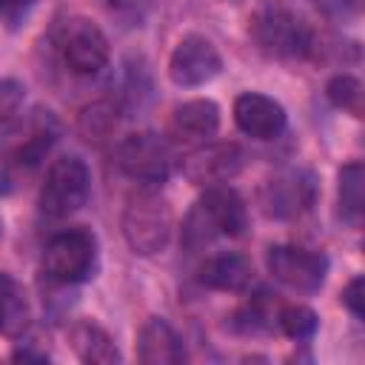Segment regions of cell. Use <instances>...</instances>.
I'll return each mask as SVG.
<instances>
[{"mask_svg": "<svg viewBox=\"0 0 365 365\" xmlns=\"http://www.w3.org/2000/svg\"><path fill=\"white\" fill-rule=\"evenodd\" d=\"M248 34L271 60H302L317 48L308 23L282 0H262L248 20Z\"/></svg>", "mask_w": 365, "mask_h": 365, "instance_id": "6da1fadb", "label": "cell"}, {"mask_svg": "<svg viewBox=\"0 0 365 365\" xmlns=\"http://www.w3.org/2000/svg\"><path fill=\"white\" fill-rule=\"evenodd\" d=\"M123 237L137 257H154L165 251L174 231L171 202L157 191H137L123 208Z\"/></svg>", "mask_w": 365, "mask_h": 365, "instance_id": "7a4b0ae2", "label": "cell"}, {"mask_svg": "<svg viewBox=\"0 0 365 365\" xmlns=\"http://www.w3.org/2000/svg\"><path fill=\"white\" fill-rule=\"evenodd\" d=\"M114 160H117V168L125 177H131L137 182H145V185L165 182L171 177L174 165H177V157H174L171 143L163 134H154V131L125 134L117 143Z\"/></svg>", "mask_w": 365, "mask_h": 365, "instance_id": "3957f363", "label": "cell"}, {"mask_svg": "<svg viewBox=\"0 0 365 365\" xmlns=\"http://www.w3.org/2000/svg\"><path fill=\"white\" fill-rule=\"evenodd\" d=\"M88 191H91V171L86 160L77 154H63L48 165L46 180L40 185V211L57 220L71 217L86 205Z\"/></svg>", "mask_w": 365, "mask_h": 365, "instance_id": "277c9868", "label": "cell"}, {"mask_svg": "<svg viewBox=\"0 0 365 365\" xmlns=\"http://www.w3.org/2000/svg\"><path fill=\"white\" fill-rule=\"evenodd\" d=\"M97 265V240L86 228H66L43 248V274L60 285L86 282Z\"/></svg>", "mask_w": 365, "mask_h": 365, "instance_id": "5b68a950", "label": "cell"}, {"mask_svg": "<svg viewBox=\"0 0 365 365\" xmlns=\"http://www.w3.org/2000/svg\"><path fill=\"white\" fill-rule=\"evenodd\" d=\"M268 274L297 294H317L328 277V257L299 245H271L265 251Z\"/></svg>", "mask_w": 365, "mask_h": 365, "instance_id": "8992f818", "label": "cell"}, {"mask_svg": "<svg viewBox=\"0 0 365 365\" xmlns=\"http://www.w3.org/2000/svg\"><path fill=\"white\" fill-rule=\"evenodd\" d=\"M57 46H60V57H63L66 68L74 74L86 77V74H97L108 66V54H111L108 37L88 17H68L60 29Z\"/></svg>", "mask_w": 365, "mask_h": 365, "instance_id": "52a82bcc", "label": "cell"}, {"mask_svg": "<svg viewBox=\"0 0 365 365\" xmlns=\"http://www.w3.org/2000/svg\"><path fill=\"white\" fill-rule=\"evenodd\" d=\"M317 200V180L305 168H285L262 182L259 205L271 220L302 217Z\"/></svg>", "mask_w": 365, "mask_h": 365, "instance_id": "ba28073f", "label": "cell"}, {"mask_svg": "<svg viewBox=\"0 0 365 365\" xmlns=\"http://www.w3.org/2000/svg\"><path fill=\"white\" fill-rule=\"evenodd\" d=\"M242 165H245V151L237 143H202L182 157L180 171L191 185L211 188L231 182L242 171Z\"/></svg>", "mask_w": 365, "mask_h": 365, "instance_id": "9c48e42d", "label": "cell"}, {"mask_svg": "<svg viewBox=\"0 0 365 365\" xmlns=\"http://www.w3.org/2000/svg\"><path fill=\"white\" fill-rule=\"evenodd\" d=\"M220 68H222V57L217 46L202 34H185L168 57V77L174 86L182 88H197L211 83L220 74Z\"/></svg>", "mask_w": 365, "mask_h": 365, "instance_id": "30bf717a", "label": "cell"}, {"mask_svg": "<svg viewBox=\"0 0 365 365\" xmlns=\"http://www.w3.org/2000/svg\"><path fill=\"white\" fill-rule=\"evenodd\" d=\"M234 123L251 140H277L288 125V114L274 97L259 91H242L234 100Z\"/></svg>", "mask_w": 365, "mask_h": 365, "instance_id": "8fae6325", "label": "cell"}, {"mask_svg": "<svg viewBox=\"0 0 365 365\" xmlns=\"http://www.w3.org/2000/svg\"><path fill=\"white\" fill-rule=\"evenodd\" d=\"M194 205L205 217L214 237H231L234 240V237H242L248 231V208H245L242 197L228 182L205 188Z\"/></svg>", "mask_w": 365, "mask_h": 365, "instance_id": "7c38bea8", "label": "cell"}, {"mask_svg": "<svg viewBox=\"0 0 365 365\" xmlns=\"http://www.w3.org/2000/svg\"><path fill=\"white\" fill-rule=\"evenodd\" d=\"M57 134H60V125L54 123V117L48 111H37L26 123V128L9 143L6 165L9 168H34L48 154V148L54 145Z\"/></svg>", "mask_w": 365, "mask_h": 365, "instance_id": "4fadbf2b", "label": "cell"}, {"mask_svg": "<svg viewBox=\"0 0 365 365\" xmlns=\"http://www.w3.org/2000/svg\"><path fill=\"white\" fill-rule=\"evenodd\" d=\"M220 128V106L214 100L197 97V100H185L180 106H174L171 117H168V137L174 143H205L208 137H214Z\"/></svg>", "mask_w": 365, "mask_h": 365, "instance_id": "5bb4252c", "label": "cell"}, {"mask_svg": "<svg viewBox=\"0 0 365 365\" xmlns=\"http://www.w3.org/2000/svg\"><path fill=\"white\" fill-rule=\"evenodd\" d=\"M185 356V345L168 319L148 317L143 322L137 334V359L143 365H180Z\"/></svg>", "mask_w": 365, "mask_h": 365, "instance_id": "9a60e30c", "label": "cell"}, {"mask_svg": "<svg viewBox=\"0 0 365 365\" xmlns=\"http://www.w3.org/2000/svg\"><path fill=\"white\" fill-rule=\"evenodd\" d=\"M200 285L211 288V291H225V294H240L251 285L254 279V268L248 262V257L237 254V251H220L202 259L200 271H197Z\"/></svg>", "mask_w": 365, "mask_h": 365, "instance_id": "2e32d148", "label": "cell"}, {"mask_svg": "<svg viewBox=\"0 0 365 365\" xmlns=\"http://www.w3.org/2000/svg\"><path fill=\"white\" fill-rule=\"evenodd\" d=\"M68 342H71L77 359L91 362V365H114V362L123 359L117 345H114V339H111V334L103 325H97L94 319L74 322L71 331H68Z\"/></svg>", "mask_w": 365, "mask_h": 365, "instance_id": "e0dca14e", "label": "cell"}, {"mask_svg": "<svg viewBox=\"0 0 365 365\" xmlns=\"http://www.w3.org/2000/svg\"><path fill=\"white\" fill-rule=\"evenodd\" d=\"M31 325V302L23 285L9 274L0 271V334L9 339H20Z\"/></svg>", "mask_w": 365, "mask_h": 365, "instance_id": "ac0fdd59", "label": "cell"}, {"mask_svg": "<svg viewBox=\"0 0 365 365\" xmlns=\"http://www.w3.org/2000/svg\"><path fill=\"white\" fill-rule=\"evenodd\" d=\"M336 205H339V220L348 225L362 222L365 211V168L359 160L345 163L339 168V185H336Z\"/></svg>", "mask_w": 365, "mask_h": 365, "instance_id": "d6986e66", "label": "cell"}, {"mask_svg": "<svg viewBox=\"0 0 365 365\" xmlns=\"http://www.w3.org/2000/svg\"><path fill=\"white\" fill-rule=\"evenodd\" d=\"M277 311H279V302L271 299L268 291H259L231 317V325L240 334H268L277 325Z\"/></svg>", "mask_w": 365, "mask_h": 365, "instance_id": "ffe728a7", "label": "cell"}, {"mask_svg": "<svg viewBox=\"0 0 365 365\" xmlns=\"http://www.w3.org/2000/svg\"><path fill=\"white\" fill-rule=\"evenodd\" d=\"M117 114H120V111H117L114 103L97 100V103H91V106H86V108L80 111L77 128H80V134H83L88 143H103V140H108V137L117 131V123H120Z\"/></svg>", "mask_w": 365, "mask_h": 365, "instance_id": "44dd1931", "label": "cell"}, {"mask_svg": "<svg viewBox=\"0 0 365 365\" xmlns=\"http://www.w3.org/2000/svg\"><path fill=\"white\" fill-rule=\"evenodd\" d=\"M325 97L331 100L334 108L348 111L351 117L362 120L365 114V94H362V83L354 74H334L325 86Z\"/></svg>", "mask_w": 365, "mask_h": 365, "instance_id": "7402d4cb", "label": "cell"}, {"mask_svg": "<svg viewBox=\"0 0 365 365\" xmlns=\"http://www.w3.org/2000/svg\"><path fill=\"white\" fill-rule=\"evenodd\" d=\"M317 325H319V319L308 305L291 302V305H279V311H277V328L288 339L305 342V339H311L317 334Z\"/></svg>", "mask_w": 365, "mask_h": 365, "instance_id": "603a6c76", "label": "cell"}, {"mask_svg": "<svg viewBox=\"0 0 365 365\" xmlns=\"http://www.w3.org/2000/svg\"><path fill=\"white\" fill-rule=\"evenodd\" d=\"M311 6L331 23H354L362 14V0H311Z\"/></svg>", "mask_w": 365, "mask_h": 365, "instance_id": "cb8c5ba5", "label": "cell"}, {"mask_svg": "<svg viewBox=\"0 0 365 365\" xmlns=\"http://www.w3.org/2000/svg\"><path fill=\"white\" fill-rule=\"evenodd\" d=\"M23 97H26L23 83H17V80H0V125L9 123L20 111Z\"/></svg>", "mask_w": 365, "mask_h": 365, "instance_id": "d4e9b609", "label": "cell"}, {"mask_svg": "<svg viewBox=\"0 0 365 365\" xmlns=\"http://www.w3.org/2000/svg\"><path fill=\"white\" fill-rule=\"evenodd\" d=\"M342 305L351 311V317L354 319H365V279L362 277H354L348 285H345V291H342Z\"/></svg>", "mask_w": 365, "mask_h": 365, "instance_id": "484cf974", "label": "cell"}, {"mask_svg": "<svg viewBox=\"0 0 365 365\" xmlns=\"http://www.w3.org/2000/svg\"><path fill=\"white\" fill-rule=\"evenodd\" d=\"M34 0H0V17L3 20H20Z\"/></svg>", "mask_w": 365, "mask_h": 365, "instance_id": "4316f807", "label": "cell"}, {"mask_svg": "<svg viewBox=\"0 0 365 365\" xmlns=\"http://www.w3.org/2000/svg\"><path fill=\"white\" fill-rule=\"evenodd\" d=\"M111 11H137V6L143 3V0H103Z\"/></svg>", "mask_w": 365, "mask_h": 365, "instance_id": "83f0119b", "label": "cell"}, {"mask_svg": "<svg viewBox=\"0 0 365 365\" xmlns=\"http://www.w3.org/2000/svg\"><path fill=\"white\" fill-rule=\"evenodd\" d=\"M11 359H23V362H26V359H40V362H46L48 356H46V354H34V351H14Z\"/></svg>", "mask_w": 365, "mask_h": 365, "instance_id": "f1b7e54d", "label": "cell"}, {"mask_svg": "<svg viewBox=\"0 0 365 365\" xmlns=\"http://www.w3.org/2000/svg\"><path fill=\"white\" fill-rule=\"evenodd\" d=\"M0 231H3V225H0Z\"/></svg>", "mask_w": 365, "mask_h": 365, "instance_id": "f546056e", "label": "cell"}]
</instances>
